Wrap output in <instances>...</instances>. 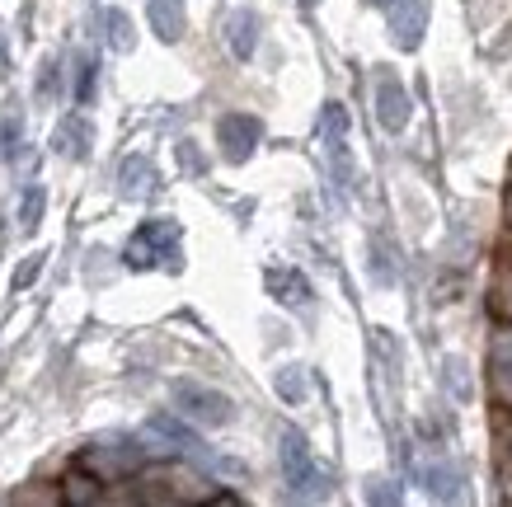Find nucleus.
<instances>
[{
	"mask_svg": "<svg viewBox=\"0 0 512 507\" xmlns=\"http://www.w3.org/2000/svg\"><path fill=\"white\" fill-rule=\"evenodd\" d=\"M311 5H315V0H311Z\"/></svg>",
	"mask_w": 512,
	"mask_h": 507,
	"instance_id": "nucleus-20",
	"label": "nucleus"
},
{
	"mask_svg": "<svg viewBox=\"0 0 512 507\" xmlns=\"http://www.w3.org/2000/svg\"><path fill=\"white\" fill-rule=\"evenodd\" d=\"M278 395H287V400H301V395H306V381H301V367H287L278 376Z\"/></svg>",
	"mask_w": 512,
	"mask_h": 507,
	"instance_id": "nucleus-14",
	"label": "nucleus"
},
{
	"mask_svg": "<svg viewBox=\"0 0 512 507\" xmlns=\"http://www.w3.org/2000/svg\"><path fill=\"white\" fill-rule=\"evenodd\" d=\"M160 179H156V169H151V160H127L123 165V193L127 198H146V193H151V188H156Z\"/></svg>",
	"mask_w": 512,
	"mask_h": 507,
	"instance_id": "nucleus-11",
	"label": "nucleus"
},
{
	"mask_svg": "<svg viewBox=\"0 0 512 507\" xmlns=\"http://www.w3.org/2000/svg\"><path fill=\"white\" fill-rule=\"evenodd\" d=\"M259 137H264V123H259V118H249V113H226V118L217 123L221 155H226L231 165L249 160V155H254V146H259Z\"/></svg>",
	"mask_w": 512,
	"mask_h": 507,
	"instance_id": "nucleus-4",
	"label": "nucleus"
},
{
	"mask_svg": "<svg viewBox=\"0 0 512 507\" xmlns=\"http://www.w3.org/2000/svg\"><path fill=\"white\" fill-rule=\"evenodd\" d=\"M174 400L184 409L188 418H198L207 428H221V423H231L235 418V404L221 395V390H207V385H193V381H179L174 385Z\"/></svg>",
	"mask_w": 512,
	"mask_h": 507,
	"instance_id": "nucleus-2",
	"label": "nucleus"
},
{
	"mask_svg": "<svg viewBox=\"0 0 512 507\" xmlns=\"http://www.w3.org/2000/svg\"><path fill=\"white\" fill-rule=\"evenodd\" d=\"M43 188L33 184L29 193H24V207H19V226H24V231H38V216H43Z\"/></svg>",
	"mask_w": 512,
	"mask_h": 507,
	"instance_id": "nucleus-13",
	"label": "nucleus"
},
{
	"mask_svg": "<svg viewBox=\"0 0 512 507\" xmlns=\"http://www.w3.org/2000/svg\"><path fill=\"white\" fill-rule=\"evenodd\" d=\"M494 362H498V367H508V371H498V376L508 381V376H512V329H503V334L494 338Z\"/></svg>",
	"mask_w": 512,
	"mask_h": 507,
	"instance_id": "nucleus-15",
	"label": "nucleus"
},
{
	"mask_svg": "<svg viewBox=\"0 0 512 507\" xmlns=\"http://www.w3.org/2000/svg\"><path fill=\"white\" fill-rule=\"evenodd\" d=\"M90 94H94V62H85L76 80V104H90Z\"/></svg>",
	"mask_w": 512,
	"mask_h": 507,
	"instance_id": "nucleus-16",
	"label": "nucleus"
},
{
	"mask_svg": "<svg viewBox=\"0 0 512 507\" xmlns=\"http://www.w3.org/2000/svg\"><path fill=\"white\" fill-rule=\"evenodd\" d=\"M282 475H287V484H292L296 493H315V484H320V470H315L311 461V446H306V437L296 428H282Z\"/></svg>",
	"mask_w": 512,
	"mask_h": 507,
	"instance_id": "nucleus-3",
	"label": "nucleus"
},
{
	"mask_svg": "<svg viewBox=\"0 0 512 507\" xmlns=\"http://www.w3.org/2000/svg\"><path fill=\"white\" fill-rule=\"evenodd\" d=\"M146 15L160 43H179L184 38V0H146Z\"/></svg>",
	"mask_w": 512,
	"mask_h": 507,
	"instance_id": "nucleus-8",
	"label": "nucleus"
},
{
	"mask_svg": "<svg viewBox=\"0 0 512 507\" xmlns=\"http://www.w3.org/2000/svg\"><path fill=\"white\" fill-rule=\"evenodd\" d=\"M264 282H268V292H273V301H282V306L296 310V306L311 301V282L296 273V268H268Z\"/></svg>",
	"mask_w": 512,
	"mask_h": 507,
	"instance_id": "nucleus-7",
	"label": "nucleus"
},
{
	"mask_svg": "<svg viewBox=\"0 0 512 507\" xmlns=\"http://www.w3.org/2000/svg\"><path fill=\"white\" fill-rule=\"evenodd\" d=\"M90 141H94V127L76 113V118H66V123L57 127V137H52V146H57L62 155H71V160H80V155L90 151Z\"/></svg>",
	"mask_w": 512,
	"mask_h": 507,
	"instance_id": "nucleus-10",
	"label": "nucleus"
},
{
	"mask_svg": "<svg viewBox=\"0 0 512 507\" xmlns=\"http://www.w3.org/2000/svg\"><path fill=\"white\" fill-rule=\"evenodd\" d=\"M123 263L137 268V273L141 268H179V221L174 216L141 221L123 249Z\"/></svg>",
	"mask_w": 512,
	"mask_h": 507,
	"instance_id": "nucleus-1",
	"label": "nucleus"
},
{
	"mask_svg": "<svg viewBox=\"0 0 512 507\" xmlns=\"http://www.w3.org/2000/svg\"><path fill=\"white\" fill-rule=\"evenodd\" d=\"M226 43H231V52L240 62H249L254 47H259V15H254V10H235V15L226 19Z\"/></svg>",
	"mask_w": 512,
	"mask_h": 507,
	"instance_id": "nucleus-9",
	"label": "nucleus"
},
{
	"mask_svg": "<svg viewBox=\"0 0 512 507\" xmlns=\"http://www.w3.org/2000/svg\"><path fill=\"white\" fill-rule=\"evenodd\" d=\"M38 268H43V254H29V263L15 273V292H19V287H29L33 277H38Z\"/></svg>",
	"mask_w": 512,
	"mask_h": 507,
	"instance_id": "nucleus-17",
	"label": "nucleus"
},
{
	"mask_svg": "<svg viewBox=\"0 0 512 507\" xmlns=\"http://www.w3.org/2000/svg\"><path fill=\"white\" fill-rule=\"evenodd\" d=\"M376 123L386 132H404V123H409V90L395 76L376 80Z\"/></svg>",
	"mask_w": 512,
	"mask_h": 507,
	"instance_id": "nucleus-6",
	"label": "nucleus"
},
{
	"mask_svg": "<svg viewBox=\"0 0 512 507\" xmlns=\"http://www.w3.org/2000/svg\"><path fill=\"white\" fill-rule=\"evenodd\" d=\"M390 15V38L404 47V52H414L423 43V29H428V0H381Z\"/></svg>",
	"mask_w": 512,
	"mask_h": 507,
	"instance_id": "nucleus-5",
	"label": "nucleus"
},
{
	"mask_svg": "<svg viewBox=\"0 0 512 507\" xmlns=\"http://www.w3.org/2000/svg\"><path fill=\"white\" fill-rule=\"evenodd\" d=\"M104 24H109V47L132 52V19H127L123 10H104Z\"/></svg>",
	"mask_w": 512,
	"mask_h": 507,
	"instance_id": "nucleus-12",
	"label": "nucleus"
},
{
	"mask_svg": "<svg viewBox=\"0 0 512 507\" xmlns=\"http://www.w3.org/2000/svg\"><path fill=\"white\" fill-rule=\"evenodd\" d=\"M508 207H512V202H508Z\"/></svg>",
	"mask_w": 512,
	"mask_h": 507,
	"instance_id": "nucleus-19",
	"label": "nucleus"
},
{
	"mask_svg": "<svg viewBox=\"0 0 512 507\" xmlns=\"http://www.w3.org/2000/svg\"><path fill=\"white\" fill-rule=\"evenodd\" d=\"M0 141H5V155H15V141H19V123H5V132H0Z\"/></svg>",
	"mask_w": 512,
	"mask_h": 507,
	"instance_id": "nucleus-18",
	"label": "nucleus"
}]
</instances>
